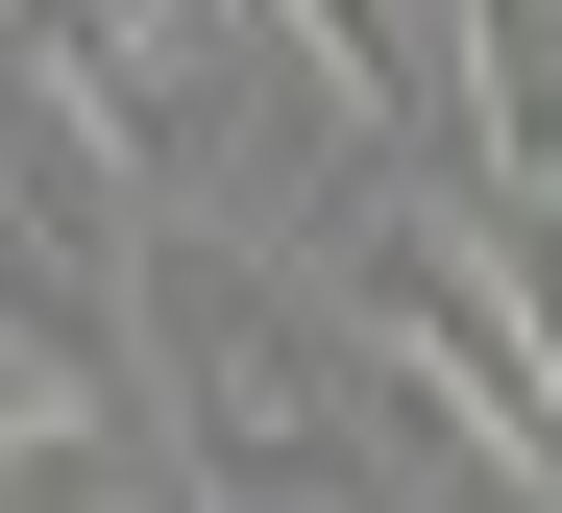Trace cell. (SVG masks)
I'll list each match as a JSON object with an SVG mask.
<instances>
[{
  "label": "cell",
  "instance_id": "cell-4",
  "mask_svg": "<svg viewBox=\"0 0 562 513\" xmlns=\"http://www.w3.org/2000/svg\"><path fill=\"white\" fill-rule=\"evenodd\" d=\"M0 513H147L123 489V416H25V440H0Z\"/></svg>",
  "mask_w": 562,
  "mask_h": 513
},
{
  "label": "cell",
  "instance_id": "cell-2",
  "mask_svg": "<svg viewBox=\"0 0 562 513\" xmlns=\"http://www.w3.org/2000/svg\"><path fill=\"white\" fill-rule=\"evenodd\" d=\"M318 319H342V343H392L440 416L562 513V319L514 293L490 221H440V196H342V221H318Z\"/></svg>",
  "mask_w": 562,
  "mask_h": 513
},
{
  "label": "cell",
  "instance_id": "cell-1",
  "mask_svg": "<svg viewBox=\"0 0 562 513\" xmlns=\"http://www.w3.org/2000/svg\"><path fill=\"white\" fill-rule=\"evenodd\" d=\"M147 416L196 465V513H392V416L367 367L294 343V293L221 245H147Z\"/></svg>",
  "mask_w": 562,
  "mask_h": 513
},
{
  "label": "cell",
  "instance_id": "cell-3",
  "mask_svg": "<svg viewBox=\"0 0 562 513\" xmlns=\"http://www.w3.org/2000/svg\"><path fill=\"white\" fill-rule=\"evenodd\" d=\"M440 147H464V196H562V0H440Z\"/></svg>",
  "mask_w": 562,
  "mask_h": 513
}]
</instances>
